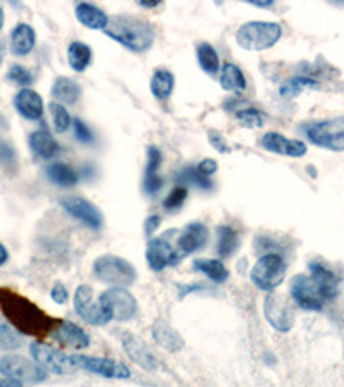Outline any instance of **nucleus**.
I'll return each instance as SVG.
<instances>
[{
    "label": "nucleus",
    "instance_id": "1",
    "mask_svg": "<svg viewBox=\"0 0 344 387\" xmlns=\"http://www.w3.org/2000/svg\"><path fill=\"white\" fill-rule=\"evenodd\" d=\"M338 294V277L322 263H310V276H296L291 282V296L301 308L320 310Z\"/></svg>",
    "mask_w": 344,
    "mask_h": 387
},
{
    "label": "nucleus",
    "instance_id": "2",
    "mask_svg": "<svg viewBox=\"0 0 344 387\" xmlns=\"http://www.w3.org/2000/svg\"><path fill=\"white\" fill-rule=\"evenodd\" d=\"M0 308L9 324L23 334L44 336L52 332L53 327L59 324L45 315L32 301L11 289L0 288Z\"/></svg>",
    "mask_w": 344,
    "mask_h": 387
},
{
    "label": "nucleus",
    "instance_id": "3",
    "mask_svg": "<svg viewBox=\"0 0 344 387\" xmlns=\"http://www.w3.org/2000/svg\"><path fill=\"white\" fill-rule=\"evenodd\" d=\"M107 37L126 46L131 52H146L155 40V30L148 21L134 15H119L106 30Z\"/></svg>",
    "mask_w": 344,
    "mask_h": 387
},
{
    "label": "nucleus",
    "instance_id": "4",
    "mask_svg": "<svg viewBox=\"0 0 344 387\" xmlns=\"http://www.w3.org/2000/svg\"><path fill=\"white\" fill-rule=\"evenodd\" d=\"M282 37V28L277 23L250 21L245 23L236 33V42L241 49L260 52L274 46Z\"/></svg>",
    "mask_w": 344,
    "mask_h": 387
},
{
    "label": "nucleus",
    "instance_id": "5",
    "mask_svg": "<svg viewBox=\"0 0 344 387\" xmlns=\"http://www.w3.org/2000/svg\"><path fill=\"white\" fill-rule=\"evenodd\" d=\"M96 279L114 288H125L136 281V269L117 255H102L94 263Z\"/></svg>",
    "mask_w": 344,
    "mask_h": 387
},
{
    "label": "nucleus",
    "instance_id": "6",
    "mask_svg": "<svg viewBox=\"0 0 344 387\" xmlns=\"http://www.w3.org/2000/svg\"><path fill=\"white\" fill-rule=\"evenodd\" d=\"M305 134L320 148L344 152V115L307 124Z\"/></svg>",
    "mask_w": 344,
    "mask_h": 387
},
{
    "label": "nucleus",
    "instance_id": "7",
    "mask_svg": "<svg viewBox=\"0 0 344 387\" xmlns=\"http://www.w3.org/2000/svg\"><path fill=\"white\" fill-rule=\"evenodd\" d=\"M286 276V263L277 253H269L258 258L251 269V281L262 291L272 293L279 288Z\"/></svg>",
    "mask_w": 344,
    "mask_h": 387
},
{
    "label": "nucleus",
    "instance_id": "8",
    "mask_svg": "<svg viewBox=\"0 0 344 387\" xmlns=\"http://www.w3.org/2000/svg\"><path fill=\"white\" fill-rule=\"evenodd\" d=\"M98 303L110 320H131L138 313L136 298L125 288H110L100 294Z\"/></svg>",
    "mask_w": 344,
    "mask_h": 387
},
{
    "label": "nucleus",
    "instance_id": "9",
    "mask_svg": "<svg viewBox=\"0 0 344 387\" xmlns=\"http://www.w3.org/2000/svg\"><path fill=\"white\" fill-rule=\"evenodd\" d=\"M0 374L18 382L37 384L47 379V370L42 369L37 362L18 355H7L0 358Z\"/></svg>",
    "mask_w": 344,
    "mask_h": 387
},
{
    "label": "nucleus",
    "instance_id": "10",
    "mask_svg": "<svg viewBox=\"0 0 344 387\" xmlns=\"http://www.w3.org/2000/svg\"><path fill=\"white\" fill-rule=\"evenodd\" d=\"M30 353H32L33 360L42 369L52 372V374L65 375L78 370L75 365V360H72V355H65L60 350H57V348L49 346V344L33 343L30 346Z\"/></svg>",
    "mask_w": 344,
    "mask_h": 387
},
{
    "label": "nucleus",
    "instance_id": "11",
    "mask_svg": "<svg viewBox=\"0 0 344 387\" xmlns=\"http://www.w3.org/2000/svg\"><path fill=\"white\" fill-rule=\"evenodd\" d=\"M76 369L91 372L95 375H102L107 379H129L131 372L126 365L110 358H98V356L72 355Z\"/></svg>",
    "mask_w": 344,
    "mask_h": 387
},
{
    "label": "nucleus",
    "instance_id": "12",
    "mask_svg": "<svg viewBox=\"0 0 344 387\" xmlns=\"http://www.w3.org/2000/svg\"><path fill=\"white\" fill-rule=\"evenodd\" d=\"M181 258H183V255L174 250L167 234L150 239L148 245H146V262H148L150 269L155 270V272H160L169 265H176Z\"/></svg>",
    "mask_w": 344,
    "mask_h": 387
},
{
    "label": "nucleus",
    "instance_id": "13",
    "mask_svg": "<svg viewBox=\"0 0 344 387\" xmlns=\"http://www.w3.org/2000/svg\"><path fill=\"white\" fill-rule=\"evenodd\" d=\"M75 310L76 313L91 325H106L110 322L109 315L100 303H94V289L87 284L78 286L75 293Z\"/></svg>",
    "mask_w": 344,
    "mask_h": 387
},
{
    "label": "nucleus",
    "instance_id": "14",
    "mask_svg": "<svg viewBox=\"0 0 344 387\" xmlns=\"http://www.w3.org/2000/svg\"><path fill=\"white\" fill-rule=\"evenodd\" d=\"M60 205H63V208L69 215L81 220L84 226L91 227V229H100L102 227V212L90 200L81 198V196H65V198L60 200Z\"/></svg>",
    "mask_w": 344,
    "mask_h": 387
},
{
    "label": "nucleus",
    "instance_id": "15",
    "mask_svg": "<svg viewBox=\"0 0 344 387\" xmlns=\"http://www.w3.org/2000/svg\"><path fill=\"white\" fill-rule=\"evenodd\" d=\"M264 315L267 322L272 325L276 331L289 332L293 327V310L289 307L288 301L284 298L277 296V294L269 293V296L264 301Z\"/></svg>",
    "mask_w": 344,
    "mask_h": 387
},
{
    "label": "nucleus",
    "instance_id": "16",
    "mask_svg": "<svg viewBox=\"0 0 344 387\" xmlns=\"http://www.w3.org/2000/svg\"><path fill=\"white\" fill-rule=\"evenodd\" d=\"M208 241V229L207 226L202 222H191L179 232V238H177V251L183 255V258L186 255L200 251L207 245Z\"/></svg>",
    "mask_w": 344,
    "mask_h": 387
},
{
    "label": "nucleus",
    "instance_id": "17",
    "mask_svg": "<svg viewBox=\"0 0 344 387\" xmlns=\"http://www.w3.org/2000/svg\"><path fill=\"white\" fill-rule=\"evenodd\" d=\"M262 146L269 152L277 155H286V157H303L307 153V143L300 139H289L279 133H267L262 138Z\"/></svg>",
    "mask_w": 344,
    "mask_h": 387
},
{
    "label": "nucleus",
    "instance_id": "18",
    "mask_svg": "<svg viewBox=\"0 0 344 387\" xmlns=\"http://www.w3.org/2000/svg\"><path fill=\"white\" fill-rule=\"evenodd\" d=\"M14 107L23 118L30 119V121H38L44 115V100L32 88H23L14 96Z\"/></svg>",
    "mask_w": 344,
    "mask_h": 387
},
{
    "label": "nucleus",
    "instance_id": "19",
    "mask_svg": "<svg viewBox=\"0 0 344 387\" xmlns=\"http://www.w3.org/2000/svg\"><path fill=\"white\" fill-rule=\"evenodd\" d=\"M122 346H125V351L133 360L134 363L143 367L145 370H155L158 367L155 356L152 355V351L145 346V343L136 338L133 334H125L122 336Z\"/></svg>",
    "mask_w": 344,
    "mask_h": 387
},
{
    "label": "nucleus",
    "instance_id": "20",
    "mask_svg": "<svg viewBox=\"0 0 344 387\" xmlns=\"http://www.w3.org/2000/svg\"><path fill=\"white\" fill-rule=\"evenodd\" d=\"M56 334L53 338L59 341L64 346L76 348V350H83V348L90 346V336L75 322H69V320H63V322L57 324Z\"/></svg>",
    "mask_w": 344,
    "mask_h": 387
},
{
    "label": "nucleus",
    "instance_id": "21",
    "mask_svg": "<svg viewBox=\"0 0 344 387\" xmlns=\"http://www.w3.org/2000/svg\"><path fill=\"white\" fill-rule=\"evenodd\" d=\"M162 164V153L157 146H148L146 150V167L143 177V189L146 195H155L162 188V177L158 176V167Z\"/></svg>",
    "mask_w": 344,
    "mask_h": 387
},
{
    "label": "nucleus",
    "instance_id": "22",
    "mask_svg": "<svg viewBox=\"0 0 344 387\" xmlns=\"http://www.w3.org/2000/svg\"><path fill=\"white\" fill-rule=\"evenodd\" d=\"M76 18H78V21L83 26H87V28L90 30H103L106 31L109 28L110 21H109V15L103 13L100 7L94 6V4H88V2H81L76 6Z\"/></svg>",
    "mask_w": 344,
    "mask_h": 387
},
{
    "label": "nucleus",
    "instance_id": "23",
    "mask_svg": "<svg viewBox=\"0 0 344 387\" xmlns=\"http://www.w3.org/2000/svg\"><path fill=\"white\" fill-rule=\"evenodd\" d=\"M52 96L60 106H72V103H76L79 100L81 87L75 80H71V77L59 76L53 81Z\"/></svg>",
    "mask_w": 344,
    "mask_h": 387
},
{
    "label": "nucleus",
    "instance_id": "24",
    "mask_svg": "<svg viewBox=\"0 0 344 387\" xmlns=\"http://www.w3.org/2000/svg\"><path fill=\"white\" fill-rule=\"evenodd\" d=\"M34 42H37L34 30L25 23L18 25L11 33V49L14 56H28L33 50Z\"/></svg>",
    "mask_w": 344,
    "mask_h": 387
},
{
    "label": "nucleus",
    "instance_id": "25",
    "mask_svg": "<svg viewBox=\"0 0 344 387\" xmlns=\"http://www.w3.org/2000/svg\"><path fill=\"white\" fill-rule=\"evenodd\" d=\"M153 339L160 344L164 350L167 351H179L184 346V341L177 334L176 331L169 324H165L164 320H157L152 327Z\"/></svg>",
    "mask_w": 344,
    "mask_h": 387
},
{
    "label": "nucleus",
    "instance_id": "26",
    "mask_svg": "<svg viewBox=\"0 0 344 387\" xmlns=\"http://www.w3.org/2000/svg\"><path fill=\"white\" fill-rule=\"evenodd\" d=\"M30 146L38 157L52 158L59 152V143L49 133L47 129H38L30 134Z\"/></svg>",
    "mask_w": 344,
    "mask_h": 387
},
{
    "label": "nucleus",
    "instance_id": "27",
    "mask_svg": "<svg viewBox=\"0 0 344 387\" xmlns=\"http://www.w3.org/2000/svg\"><path fill=\"white\" fill-rule=\"evenodd\" d=\"M91 57L94 52L87 44L83 42H71L68 46V61L69 65L72 68V71L83 72L87 71L88 65L91 64Z\"/></svg>",
    "mask_w": 344,
    "mask_h": 387
},
{
    "label": "nucleus",
    "instance_id": "28",
    "mask_svg": "<svg viewBox=\"0 0 344 387\" xmlns=\"http://www.w3.org/2000/svg\"><path fill=\"white\" fill-rule=\"evenodd\" d=\"M45 174L50 181L60 188H71L79 181L78 172L68 164H52L45 169Z\"/></svg>",
    "mask_w": 344,
    "mask_h": 387
},
{
    "label": "nucleus",
    "instance_id": "29",
    "mask_svg": "<svg viewBox=\"0 0 344 387\" xmlns=\"http://www.w3.org/2000/svg\"><path fill=\"white\" fill-rule=\"evenodd\" d=\"M150 90L152 95L158 100H167L174 90V75L165 69H157L150 81Z\"/></svg>",
    "mask_w": 344,
    "mask_h": 387
},
{
    "label": "nucleus",
    "instance_id": "30",
    "mask_svg": "<svg viewBox=\"0 0 344 387\" xmlns=\"http://www.w3.org/2000/svg\"><path fill=\"white\" fill-rule=\"evenodd\" d=\"M220 87L226 91H243L246 88V77L234 64H224L220 72Z\"/></svg>",
    "mask_w": 344,
    "mask_h": 387
},
{
    "label": "nucleus",
    "instance_id": "31",
    "mask_svg": "<svg viewBox=\"0 0 344 387\" xmlns=\"http://www.w3.org/2000/svg\"><path fill=\"white\" fill-rule=\"evenodd\" d=\"M193 269L196 272L205 274L210 281L217 282V284L227 281V277H229V270L226 269V265L220 260H212V258H200L193 263Z\"/></svg>",
    "mask_w": 344,
    "mask_h": 387
},
{
    "label": "nucleus",
    "instance_id": "32",
    "mask_svg": "<svg viewBox=\"0 0 344 387\" xmlns=\"http://www.w3.org/2000/svg\"><path fill=\"white\" fill-rule=\"evenodd\" d=\"M219 234V243H217V251L222 258L231 257L234 253L236 248H238V232L229 226H219L217 229Z\"/></svg>",
    "mask_w": 344,
    "mask_h": 387
},
{
    "label": "nucleus",
    "instance_id": "33",
    "mask_svg": "<svg viewBox=\"0 0 344 387\" xmlns=\"http://www.w3.org/2000/svg\"><path fill=\"white\" fill-rule=\"evenodd\" d=\"M196 56H198L200 65H202V69L207 75H215L219 71V56L210 44H200L198 49H196Z\"/></svg>",
    "mask_w": 344,
    "mask_h": 387
},
{
    "label": "nucleus",
    "instance_id": "34",
    "mask_svg": "<svg viewBox=\"0 0 344 387\" xmlns=\"http://www.w3.org/2000/svg\"><path fill=\"white\" fill-rule=\"evenodd\" d=\"M19 346H21V336L4 317H0V350L13 351Z\"/></svg>",
    "mask_w": 344,
    "mask_h": 387
},
{
    "label": "nucleus",
    "instance_id": "35",
    "mask_svg": "<svg viewBox=\"0 0 344 387\" xmlns=\"http://www.w3.org/2000/svg\"><path fill=\"white\" fill-rule=\"evenodd\" d=\"M49 110H50V115H52V122L57 133H64V131H68L69 126H71V115H69V112L65 110V107L57 102H52L49 106Z\"/></svg>",
    "mask_w": 344,
    "mask_h": 387
},
{
    "label": "nucleus",
    "instance_id": "36",
    "mask_svg": "<svg viewBox=\"0 0 344 387\" xmlns=\"http://www.w3.org/2000/svg\"><path fill=\"white\" fill-rule=\"evenodd\" d=\"M315 87H317V81L310 80V77L298 76V77H293V80H289L288 83L282 84L281 95L282 96H296L298 93L303 91L305 88H315Z\"/></svg>",
    "mask_w": 344,
    "mask_h": 387
},
{
    "label": "nucleus",
    "instance_id": "37",
    "mask_svg": "<svg viewBox=\"0 0 344 387\" xmlns=\"http://www.w3.org/2000/svg\"><path fill=\"white\" fill-rule=\"evenodd\" d=\"M177 181L184 184H191L196 186L200 189H212V183L208 181V177L202 176V174L196 170V167H188L184 170H181L179 176H177Z\"/></svg>",
    "mask_w": 344,
    "mask_h": 387
},
{
    "label": "nucleus",
    "instance_id": "38",
    "mask_svg": "<svg viewBox=\"0 0 344 387\" xmlns=\"http://www.w3.org/2000/svg\"><path fill=\"white\" fill-rule=\"evenodd\" d=\"M236 119L245 127H262L265 124V118L257 108H245V110H236Z\"/></svg>",
    "mask_w": 344,
    "mask_h": 387
},
{
    "label": "nucleus",
    "instance_id": "39",
    "mask_svg": "<svg viewBox=\"0 0 344 387\" xmlns=\"http://www.w3.org/2000/svg\"><path fill=\"white\" fill-rule=\"evenodd\" d=\"M186 196H188L186 186H176V188L169 193L167 198L164 200V208L165 210H177V208L184 203Z\"/></svg>",
    "mask_w": 344,
    "mask_h": 387
},
{
    "label": "nucleus",
    "instance_id": "40",
    "mask_svg": "<svg viewBox=\"0 0 344 387\" xmlns=\"http://www.w3.org/2000/svg\"><path fill=\"white\" fill-rule=\"evenodd\" d=\"M7 80L19 84V87H28L33 83V75L30 72V69L23 68V65H13L7 72Z\"/></svg>",
    "mask_w": 344,
    "mask_h": 387
},
{
    "label": "nucleus",
    "instance_id": "41",
    "mask_svg": "<svg viewBox=\"0 0 344 387\" xmlns=\"http://www.w3.org/2000/svg\"><path fill=\"white\" fill-rule=\"evenodd\" d=\"M72 129H75L76 139H79L81 143H91L94 141V134H91L90 127L87 126L81 119H75L72 121Z\"/></svg>",
    "mask_w": 344,
    "mask_h": 387
},
{
    "label": "nucleus",
    "instance_id": "42",
    "mask_svg": "<svg viewBox=\"0 0 344 387\" xmlns=\"http://www.w3.org/2000/svg\"><path fill=\"white\" fill-rule=\"evenodd\" d=\"M208 141H210V145L214 146L215 150L220 153H231V146L229 143L226 141V138L222 137V134L219 133V131H208Z\"/></svg>",
    "mask_w": 344,
    "mask_h": 387
},
{
    "label": "nucleus",
    "instance_id": "43",
    "mask_svg": "<svg viewBox=\"0 0 344 387\" xmlns=\"http://www.w3.org/2000/svg\"><path fill=\"white\" fill-rule=\"evenodd\" d=\"M50 296H52V300L56 301L57 305H65L69 300V293L68 289H65V286L63 282H56L52 288V293H50Z\"/></svg>",
    "mask_w": 344,
    "mask_h": 387
},
{
    "label": "nucleus",
    "instance_id": "44",
    "mask_svg": "<svg viewBox=\"0 0 344 387\" xmlns=\"http://www.w3.org/2000/svg\"><path fill=\"white\" fill-rule=\"evenodd\" d=\"M196 170H198L202 176L210 177L212 174L217 172V162H215L214 158H205V160H202L198 165H196Z\"/></svg>",
    "mask_w": 344,
    "mask_h": 387
},
{
    "label": "nucleus",
    "instance_id": "45",
    "mask_svg": "<svg viewBox=\"0 0 344 387\" xmlns=\"http://www.w3.org/2000/svg\"><path fill=\"white\" fill-rule=\"evenodd\" d=\"M160 226V217L152 215L145 220V234L152 236L157 231V227Z\"/></svg>",
    "mask_w": 344,
    "mask_h": 387
},
{
    "label": "nucleus",
    "instance_id": "46",
    "mask_svg": "<svg viewBox=\"0 0 344 387\" xmlns=\"http://www.w3.org/2000/svg\"><path fill=\"white\" fill-rule=\"evenodd\" d=\"M0 158L4 162H13L14 160V150L11 148L6 143H0Z\"/></svg>",
    "mask_w": 344,
    "mask_h": 387
},
{
    "label": "nucleus",
    "instance_id": "47",
    "mask_svg": "<svg viewBox=\"0 0 344 387\" xmlns=\"http://www.w3.org/2000/svg\"><path fill=\"white\" fill-rule=\"evenodd\" d=\"M0 387H23V382L13 381V379H0Z\"/></svg>",
    "mask_w": 344,
    "mask_h": 387
},
{
    "label": "nucleus",
    "instance_id": "48",
    "mask_svg": "<svg viewBox=\"0 0 344 387\" xmlns=\"http://www.w3.org/2000/svg\"><path fill=\"white\" fill-rule=\"evenodd\" d=\"M7 260H9V253H7L6 246H4L2 243H0V267H2L4 263H6Z\"/></svg>",
    "mask_w": 344,
    "mask_h": 387
},
{
    "label": "nucleus",
    "instance_id": "49",
    "mask_svg": "<svg viewBox=\"0 0 344 387\" xmlns=\"http://www.w3.org/2000/svg\"><path fill=\"white\" fill-rule=\"evenodd\" d=\"M251 6H257V7H270L274 4V0H251Z\"/></svg>",
    "mask_w": 344,
    "mask_h": 387
},
{
    "label": "nucleus",
    "instance_id": "50",
    "mask_svg": "<svg viewBox=\"0 0 344 387\" xmlns=\"http://www.w3.org/2000/svg\"><path fill=\"white\" fill-rule=\"evenodd\" d=\"M158 4L160 2H157V0H140L141 7H150V9H152V7H157Z\"/></svg>",
    "mask_w": 344,
    "mask_h": 387
},
{
    "label": "nucleus",
    "instance_id": "51",
    "mask_svg": "<svg viewBox=\"0 0 344 387\" xmlns=\"http://www.w3.org/2000/svg\"><path fill=\"white\" fill-rule=\"evenodd\" d=\"M4 57H6V46H4L2 42H0V64L4 62Z\"/></svg>",
    "mask_w": 344,
    "mask_h": 387
},
{
    "label": "nucleus",
    "instance_id": "52",
    "mask_svg": "<svg viewBox=\"0 0 344 387\" xmlns=\"http://www.w3.org/2000/svg\"><path fill=\"white\" fill-rule=\"evenodd\" d=\"M2 26H4V9L0 7V30H2Z\"/></svg>",
    "mask_w": 344,
    "mask_h": 387
}]
</instances>
